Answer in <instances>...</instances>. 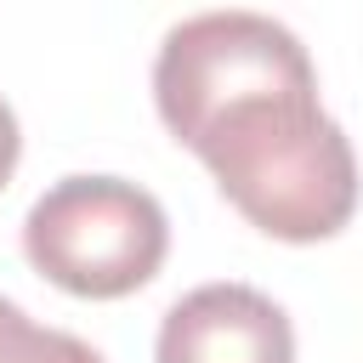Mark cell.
<instances>
[{"label":"cell","mask_w":363,"mask_h":363,"mask_svg":"<svg viewBox=\"0 0 363 363\" xmlns=\"http://www.w3.org/2000/svg\"><path fill=\"white\" fill-rule=\"evenodd\" d=\"M187 147L204 159L221 199L267 238L318 244L357 210V153L323 113L318 74L227 102L187 136Z\"/></svg>","instance_id":"6da1fadb"},{"label":"cell","mask_w":363,"mask_h":363,"mask_svg":"<svg viewBox=\"0 0 363 363\" xmlns=\"http://www.w3.org/2000/svg\"><path fill=\"white\" fill-rule=\"evenodd\" d=\"M23 255L79 301H119L159 278L170 255V216L142 182L79 170L28 204Z\"/></svg>","instance_id":"7a4b0ae2"},{"label":"cell","mask_w":363,"mask_h":363,"mask_svg":"<svg viewBox=\"0 0 363 363\" xmlns=\"http://www.w3.org/2000/svg\"><path fill=\"white\" fill-rule=\"evenodd\" d=\"M318 74L301 34L284 28L267 11H193L164 28L159 57H153V108L164 130L187 147V136L221 113L227 102L306 79Z\"/></svg>","instance_id":"3957f363"},{"label":"cell","mask_w":363,"mask_h":363,"mask_svg":"<svg viewBox=\"0 0 363 363\" xmlns=\"http://www.w3.org/2000/svg\"><path fill=\"white\" fill-rule=\"evenodd\" d=\"M153 363H295L289 312L255 284H199L164 318Z\"/></svg>","instance_id":"277c9868"},{"label":"cell","mask_w":363,"mask_h":363,"mask_svg":"<svg viewBox=\"0 0 363 363\" xmlns=\"http://www.w3.org/2000/svg\"><path fill=\"white\" fill-rule=\"evenodd\" d=\"M0 363H108V357L68 329L34 323L17 301L0 295Z\"/></svg>","instance_id":"5b68a950"},{"label":"cell","mask_w":363,"mask_h":363,"mask_svg":"<svg viewBox=\"0 0 363 363\" xmlns=\"http://www.w3.org/2000/svg\"><path fill=\"white\" fill-rule=\"evenodd\" d=\"M17 159H23V130H17V113H11V102L0 96V187L11 182Z\"/></svg>","instance_id":"8992f818"}]
</instances>
